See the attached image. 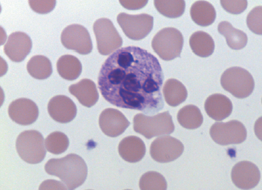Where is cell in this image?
Wrapping results in <instances>:
<instances>
[{
	"instance_id": "6da1fadb",
	"label": "cell",
	"mask_w": 262,
	"mask_h": 190,
	"mask_svg": "<svg viewBox=\"0 0 262 190\" xmlns=\"http://www.w3.org/2000/svg\"><path fill=\"white\" fill-rule=\"evenodd\" d=\"M164 73L157 58L137 46L121 48L104 61L98 76L102 97L118 108L154 115L164 107Z\"/></svg>"
},
{
	"instance_id": "7a4b0ae2",
	"label": "cell",
	"mask_w": 262,
	"mask_h": 190,
	"mask_svg": "<svg viewBox=\"0 0 262 190\" xmlns=\"http://www.w3.org/2000/svg\"><path fill=\"white\" fill-rule=\"evenodd\" d=\"M48 175L58 177L69 190L77 189L84 184L88 168L80 156L70 154L61 159H51L45 166Z\"/></svg>"
},
{
	"instance_id": "3957f363",
	"label": "cell",
	"mask_w": 262,
	"mask_h": 190,
	"mask_svg": "<svg viewBox=\"0 0 262 190\" xmlns=\"http://www.w3.org/2000/svg\"><path fill=\"white\" fill-rule=\"evenodd\" d=\"M134 129L147 139H151L157 136L171 134L175 127L172 117L169 111H166L155 116H148L142 113L136 115L134 118Z\"/></svg>"
},
{
	"instance_id": "277c9868",
	"label": "cell",
	"mask_w": 262,
	"mask_h": 190,
	"mask_svg": "<svg viewBox=\"0 0 262 190\" xmlns=\"http://www.w3.org/2000/svg\"><path fill=\"white\" fill-rule=\"evenodd\" d=\"M16 149L19 157L31 164L42 162L47 155L41 133L35 130L21 133L16 141Z\"/></svg>"
},
{
	"instance_id": "5b68a950",
	"label": "cell",
	"mask_w": 262,
	"mask_h": 190,
	"mask_svg": "<svg viewBox=\"0 0 262 190\" xmlns=\"http://www.w3.org/2000/svg\"><path fill=\"white\" fill-rule=\"evenodd\" d=\"M183 45V35L174 28H163L155 35L151 42L155 53L167 61L180 57Z\"/></svg>"
},
{
	"instance_id": "8992f818",
	"label": "cell",
	"mask_w": 262,
	"mask_h": 190,
	"mask_svg": "<svg viewBox=\"0 0 262 190\" xmlns=\"http://www.w3.org/2000/svg\"><path fill=\"white\" fill-rule=\"evenodd\" d=\"M221 84L226 91L238 99L249 97L255 87L254 79L250 73L238 67L225 71L221 76Z\"/></svg>"
},
{
	"instance_id": "52a82bcc",
	"label": "cell",
	"mask_w": 262,
	"mask_h": 190,
	"mask_svg": "<svg viewBox=\"0 0 262 190\" xmlns=\"http://www.w3.org/2000/svg\"><path fill=\"white\" fill-rule=\"evenodd\" d=\"M93 31L96 37L97 49L101 55L107 56L113 54L121 49L123 38L111 19H97L94 23Z\"/></svg>"
},
{
	"instance_id": "ba28073f",
	"label": "cell",
	"mask_w": 262,
	"mask_h": 190,
	"mask_svg": "<svg viewBox=\"0 0 262 190\" xmlns=\"http://www.w3.org/2000/svg\"><path fill=\"white\" fill-rule=\"evenodd\" d=\"M210 135L219 145L240 144L247 139V131L242 122L233 120L227 122H215L210 129Z\"/></svg>"
},
{
	"instance_id": "9c48e42d",
	"label": "cell",
	"mask_w": 262,
	"mask_h": 190,
	"mask_svg": "<svg viewBox=\"0 0 262 190\" xmlns=\"http://www.w3.org/2000/svg\"><path fill=\"white\" fill-rule=\"evenodd\" d=\"M117 21L127 38L134 40L146 38L154 28V17L148 14L128 15L122 12Z\"/></svg>"
},
{
	"instance_id": "30bf717a",
	"label": "cell",
	"mask_w": 262,
	"mask_h": 190,
	"mask_svg": "<svg viewBox=\"0 0 262 190\" xmlns=\"http://www.w3.org/2000/svg\"><path fill=\"white\" fill-rule=\"evenodd\" d=\"M61 41L66 49L73 50L81 55H88L93 49L89 31L79 24L70 25L61 33Z\"/></svg>"
},
{
	"instance_id": "8fae6325",
	"label": "cell",
	"mask_w": 262,
	"mask_h": 190,
	"mask_svg": "<svg viewBox=\"0 0 262 190\" xmlns=\"http://www.w3.org/2000/svg\"><path fill=\"white\" fill-rule=\"evenodd\" d=\"M185 147L181 141L170 136H163L152 142L150 154L159 163H169L179 159Z\"/></svg>"
},
{
	"instance_id": "7c38bea8",
	"label": "cell",
	"mask_w": 262,
	"mask_h": 190,
	"mask_svg": "<svg viewBox=\"0 0 262 190\" xmlns=\"http://www.w3.org/2000/svg\"><path fill=\"white\" fill-rule=\"evenodd\" d=\"M232 182L239 189L249 190L258 185L261 174L256 164L250 161L237 163L231 171Z\"/></svg>"
},
{
	"instance_id": "4fadbf2b",
	"label": "cell",
	"mask_w": 262,
	"mask_h": 190,
	"mask_svg": "<svg viewBox=\"0 0 262 190\" xmlns=\"http://www.w3.org/2000/svg\"><path fill=\"white\" fill-rule=\"evenodd\" d=\"M8 114L12 121L19 125H32L38 118V107L31 99H17L10 103Z\"/></svg>"
},
{
	"instance_id": "5bb4252c",
	"label": "cell",
	"mask_w": 262,
	"mask_h": 190,
	"mask_svg": "<svg viewBox=\"0 0 262 190\" xmlns=\"http://www.w3.org/2000/svg\"><path fill=\"white\" fill-rule=\"evenodd\" d=\"M130 122L121 112L107 108L102 112L99 118V125L102 132L111 138L123 134L130 125Z\"/></svg>"
},
{
	"instance_id": "9a60e30c",
	"label": "cell",
	"mask_w": 262,
	"mask_h": 190,
	"mask_svg": "<svg viewBox=\"0 0 262 190\" xmlns=\"http://www.w3.org/2000/svg\"><path fill=\"white\" fill-rule=\"evenodd\" d=\"M48 112L51 118L59 123H69L76 118L77 108L75 103L65 95L55 96L49 101Z\"/></svg>"
},
{
	"instance_id": "2e32d148",
	"label": "cell",
	"mask_w": 262,
	"mask_h": 190,
	"mask_svg": "<svg viewBox=\"0 0 262 190\" xmlns=\"http://www.w3.org/2000/svg\"><path fill=\"white\" fill-rule=\"evenodd\" d=\"M33 43L31 37L24 32H15L9 36L4 51L11 61L22 62L31 53Z\"/></svg>"
},
{
	"instance_id": "e0dca14e",
	"label": "cell",
	"mask_w": 262,
	"mask_h": 190,
	"mask_svg": "<svg viewBox=\"0 0 262 190\" xmlns=\"http://www.w3.org/2000/svg\"><path fill=\"white\" fill-rule=\"evenodd\" d=\"M205 110L210 118L216 121H222L231 115L233 104L226 96L214 94L209 96L205 101Z\"/></svg>"
},
{
	"instance_id": "ac0fdd59",
	"label": "cell",
	"mask_w": 262,
	"mask_h": 190,
	"mask_svg": "<svg viewBox=\"0 0 262 190\" xmlns=\"http://www.w3.org/2000/svg\"><path fill=\"white\" fill-rule=\"evenodd\" d=\"M144 142L135 136L124 138L118 145V153L122 159L129 163H137L146 155Z\"/></svg>"
},
{
	"instance_id": "d6986e66",
	"label": "cell",
	"mask_w": 262,
	"mask_h": 190,
	"mask_svg": "<svg viewBox=\"0 0 262 190\" xmlns=\"http://www.w3.org/2000/svg\"><path fill=\"white\" fill-rule=\"evenodd\" d=\"M69 91L83 106L92 108L99 99L96 85L93 80L83 79L77 84L71 85Z\"/></svg>"
},
{
	"instance_id": "ffe728a7",
	"label": "cell",
	"mask_w": 262,
	"mask_h": 190,
	"mask_svg": "<svg viewBox=\"0 0 262 190\" xmlns=\"http://www.w3.org/2000/svg\"><path fill=\"white\" fill-rule=\"evenodd\" d=\"M191 18L198 26L207 27L215 22L216 11L211 3L206 1L195 2L190 8Z\"/></svg>"
},
{
	"instance_id": "44dd1931",
	"label": "cell",
	"mask_w": 262,
	"mask_h": 190,
	"mask_svg": "<svg viewBox=\"0 0 262 190\" xmlns=\"http://www.w3.org/2000/svg\"><path fill=\"white\" fill-rule=\"evenodd\" d=\"M217 31L225 37L228 46L233 50L243 49L248 43L247 35L244 31L233 28L228 21H223L219 24Z\"/></svg>"
},
{
	"instance_id": "7402d4cb",
	"label": "cell",
	"mask_w": 262,
	"mask_h": 190,
	"mask_svg": "<svg viewBox=\"0 0 262 190\" xmlns=\"http://www.w3.org/2000/svg\"><path fill=\"white\" fill-rule=\"evenodd\" d=\"M163 95L166 102L171 107H178L187 98V89L178 79H169L163 88Z\"/></svg>"
},
{
	"instance_id": "603a6c76",
	"label": "cell",
	"mask_w": 262,
	"mask_h": 190,
	"mask_svg": "<svg viewBox=\"0 0 262 190\" xmlns=\"http://www.w3.org/2000/svg\"><path fill=\"white\" fill-rule=\"evenodd\" d=\"M189 46L194 54L202 58L211 56L215 50V42L208 33L198 31L189 38Z\"/></svg>"
},
{
	"instance_id": "cb8c5ba5",
	"label": "cell",
	"mask_w": 262,
	"mask_h": 190,
	"mask_svg": "<svg viewBox=\"0 0 262 190\" xmlns=\"http://www.w3.org/2000/svg\"><path fill=\"white\" fill-rule=\"evenodd\" d=\"M58 74L63 79L74 81L79 78L82 72L81 61L72 55H63L57 61Z\"/></svg>"
},
{
	"instance_id": "d4e9b609",
	"label": "cell",
	"mask_w": 262,
	"mask_h": 190,
	"mask_svg": "<svg viewBox=\"0 0 262 190\" xmlns=\"http://www.w3.org/2000/svg\"><path fill=\"white\" fill-rule=\"evenodd\" d=\"M178 120L185 129L194 130L201 127L203 123V116L198 107L189 104L183 107L178 112Z\"/></svg>"
},
{
	"instance_id": "484cf974",
	"label": "cell",
	"mask_w": 262,
	"mask_h": 190,
	"mask_svg": "<svg viewBox=\"0 0 262 190\" xmlns=\"http://www.w3.org/2000/svg\"><path fill=\"white\" fill-rule=\"evenodd\" d=\"M28 72L34 79H47L53 73V67L50 60L46 56L37 55L33 56L28 62Z\"/></svg>"
},
{
	"instance_id": "4316f807",
	"label": "cell",
	"mask_w": 262,
	"mask_h": 190,
	"mask_svg": "<svg viewBox=\"0 0 262 190\" xmlns=\"http://www.w3.org/2000/svg\"><path fill=\"white\" fill-rule=\"evenodd\" d=\"M47 152L55 155L63 154L70 146V140L67 135L59 131L51 133L45 140Z\"/></svg>"
},
{
	"instance_id": "83f0119b",
	"label": "cell",
	"mask_w": 262,
	"mask_h": 190,
	"mask_svg": "<svg viewBox=\"0 0 262 190\" xmlns=\"http://www.w3.org/2000/svg\"><path fill=\"white\" fill-rule=\"evenodd\" d=\"M155 8L159 13L169 18H178L185 10V1H155Z\"/></svg>"
},
{
	"instance_id": "f1b7e54d",
	"label": "cell",
	"mask_w": 262,
	"mask_h": 190,
	"mask_svg": "<svg viewBox=\"0 0 262 190\" xmlns=\"http://www.w3.org/2000/svg\"><path fill=\"white\" fill-rule=\"evenodd\" d=\"M141 190H166L167 182L164 176L157 172H148L140 179Z\"/></svg>"
},
{
	"instance_id": "f546056e",
	"label": "cell",
	"mask_w": 262,
	"mask_h": 190,
	"mask_svg": "<svg viewBox=\"0 0 262 190\" xmlns=\"http://www.w3.org/2000/svg\"><path fill=\"white\" fill-rule=\"evenodd\" d=\"M247 24L255 34L262 35V6L253 9L247 15Z\"/></svg>"
},
{
	"instance_id": "4dcf8cb0",
	"label": "cell",
	"mask_w": 262,
	"mask_h": 190,
	"mask_svg": "<svg viewBox=\"0 0 262 190\" xmlns=\"http://www.w3.org/2000/svg\"><path fill=\"white\" fill-rule=\"evenodd\" d=\"M221 5L226 11L233 15H239L247 8V1H221Z\"/></svg>"
},
{
	"instance_id": "1f68e13d",
	"label": "cell",
	"mask_w": 262,
	"mask_h": 190,
	"mask_svg": "<svg viewBox=\"0 0 262 190\" xmlns=\"http://www.w3.org/2000/svg\"><path fill=\"white\" fill-rule=\"evenodd\" d=\"M29 5L33 11L38 14H48L56 7V1H29Z\"/></svg>"
},
{
	"instance_id": "d6a6232c",
	"label": "cell",
	"mask_w": 262,
	"mask_h": 190,
	"mask_svg": "<svg viewBox=\"0 0 262 190\" xmlns=\"http://www.w3.org/2000/svg\"><path fill=\"white\" fill-rule=\"evenodd\" d=\"M39 190H69L63 183L54 179H48L41 183Z\"/></svg>"
},
{
	"instance_id": "836d02e7",
	"label": "cell",
	"mask_w": 262,
	"mask_h": 190,
	"mask_svg": "<svg viewBox=\"0 0 262 190\" xmlns=\"http://www.w3.org/2000/svg\"><path fill=\"white\" fill-rule=\"evenodd\" d=\"M120 4L123 8L127 10H139L144 8L148 1H120Z\"/></svg>"
},
{
	"instance_id": "e575fe53",
	"label": "cell",
	"mask_w": 262,
	"mask_h": 190,
	"mask_svg": "<svg viewBox=\"0 0 262 190\" xmlns=\"http://www.w3.org/2000/svg\"><path fill=\"white\" fill-rule=\"evenodd\" d=\"M254 133L256 137L262 141V117L257 119L254 125Z\"/></svg>"
},
{
	"instance_id": "d590c367",
	"label": "cell",
	"mask_w": 262,
	"mask_h": 190,
	"mask_svg": "<svg viewBox=\"0 0 262 190\" xmlns=\"http://www.w3.org/2000/svg\"><path fill=\"white\" fill-rule=\"evenodd\" d=\"M125 190H130V189H125Z\"/></svg>"
}]
</instances>
